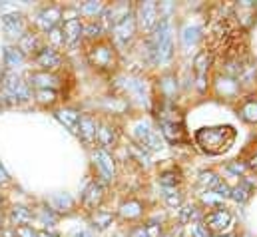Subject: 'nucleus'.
Returning <instances> with one entry per match:
<instances>
[{"instance_id": "obj_22", "label": "nucleus", "mask_w": 257, "mask_h": 237, "mask_svg": "<svg viewBox=\"0 0 257 237\" xmlns=\"http://www.w3.org/2000/svg\"><path fill=\"white\" fill-rule=\"evenodd\" d=\"M18 50L22 54H36L40 50V44H38V36L34 32H24L18 40Z\"/></svg>"}, {"instance_id": "obj_28", "label": "nucleus", "mask_w": 257, "mask_h": 237, "mask_svg": "<svg viewBox=\"0 0 257 237\" xmlns=\"http://www.w3.org/2000/svg\"><path fill=\"white\" fill-rule=\"evenodd\" d=\"M90 223H92V227H94L96 231H104V229H108V227L114 223V215L108 213V211H96V213L90 217Z\"/></svg>"}, {"instance_id": "obj_30", "label": "nucleus", "mask_w": 257, "mask_h": 237, "mask_svg": "<svg viewBox=\"0 0 257 237\" xmlns=\"http://www.w3.org/2000/svg\"><path fill=\"white\" fill-rule=\"evenodd\" d=\"M251 191H253V189L241 181V183H237V185L231 189V195H229V197H231V199H235L237 203H245V201L251 197Z\"/></svg>"}, {"instance_id": "obj_38", "label": "nucleus", "mask_w": 257, "mask_h": 237, "mask_svg": "<svg viewBox=\"0 0 257 237\" xmlns=\"http://www.w3.org/2000/svg\"><path fill=\"white\" fill-rule=\"evenodd\" d=\"M82 34L88 36V38H100V34H102V26H100L96 20H92L90 24L84 26V32H82Z\"/></svg>"}, {"instance_id": "obj_17", "label": "nucleus", "mask_w": 257, "mask_h": 237, "mask_svg": "<svg viewBox=\"0 0 257 237\" xmlns=\"http://www.w3.org/2000/svg\"><path fill=\"white\" fill-rule=\"evenodd\" d=\"M160 130H162V136H164L170 144H184V142H186V130H184V124H176V122H160Z\"/></svg>"}, {"instance_id": "obj_8", "label": "nucleus", "mask_w": 257, "mask_h": 237, "mask_svg": "<svg viewBox=\"0 0 257 237\" xmlns=\"http://www.w3.org/2000/svg\"><path fill=\"white\" fill-rule=\"evenodd\" d=\"M2 88H4V94H6L8 98H12L14 102H26V100L30 98V90H28L26 82H22L16 74L6 76Z\"/></svg>"}, {"instance_id": "obj_13", "label": "nucleus", "mask_w": 257, "mask_h": 237, "mask_svg": "<svg viewBox=\"0 0 257 237\" xmlns=\"http://www.w3.org/2000/svg\"><path fill=\"white\" fill-rule=\"evenodd\" d=\"M94 162H96L98 170L102 172V176L108 179V181L116 178V162H114V158H112L110 152H104L100 148L94 150Z\"/></svg>"}, {"instance_id": "obj_3", "label": "nucleus", "mask_w": 257, "mask_h": 237, "mask_svg": "<svg viewBox=\"0 0 257 237\" xmlns=\"http://www.w3.org/2000/svg\"><path fill=\"white\" fill-rule=\"evenodd\" d=\"M88 62L100 72H114L118 66V52L116 46L108 40H98L88 50Z\"/></svg>"}, {"instance_id": "obj_31", "label": "nucleus", "mask_w": 257, "mask_h": 237, "mask_svg": "<svg viewBox=\"0 0 257 237\" xmlns=\"http://www.w3.org/2000/svg\"><path fill=\"white\" fill-rule=\"evenodd\" d=\"M164 199H166V203H168L170 207H176V209H180V207L184 205V195H182V191L176 189V187H168L166 193H164Z\"/></svg>"}, {"instance_id": "obj_19", "label": "nucleus", "mask_w": 257, "mask_h": 237, "mask_svg": "<svg viewBox=\"0 0 257 237\" xmlns=\"http://www.w3.org/2000/svg\"><path fill=\"white\" fill-rule=\"evenodd\" d=\"M118 213H120V217L126 219V221H136V219H140V217L144 215V203L138 201V199H128V201H124V203L120 205Z\"/></svg>"}, {"instance_id": "obj_14", "label": "nucleus", "mask_w": 257, "mask_h": 237, "mask_svg": "<svg viewBox=\"0 0 257 237\" xmlns=\"http://www.w3.org/2000/svg\"><path fill=\"white\" fill-rule=\"evenodd\" d=\"M102 201H104V187L100 185V183H90L88 185V189L84 191V195H82V205L88 209V211H96L100 205H102Z\"/></svg>"}, {"instance_id": "obj_11", "label": "nucleus", "mask_w": 257, "mask_h": 237, "mask_svg": "<svg viewBox=\"0 0 257 237\" xmlns=\"http://www.w3.org/2000/svg\"><path fill=\"white\" fill-rule=\"evenodd\" d=\"M82 32H84V24L80 18L74 16V18H66L62 22V38H64V44L68 48H72L80 42V38L84 36Z\"/></svg>"}, {"instance_id": "obj_4", "label": "nucleus", "mask_w": 257, "mask_h": 237, "mask_svg": "<svg viewBox=\"0 0 257 237\" xmlns=\"http://www.w3.org/2000/svg\"><path fill=\"white\" fill-rule=\"evenodd\" d=\"M136 24L138 28L142 30L144 36H152L158 22H160V4L154 2V0H148V2H142L138 6V14H136Z\"/></svg>"}, {"instance_id": "obj_42", "label": "nucleus", "mask_w": 257, "mask_h": 237, "mask_svg": "<svg viewBox=\"0 0 257 237\" xmlns=\"http://www.w3.org/2000/svg\"><path fill=\"white\" fill-rule=\"evenodd\" d=\"M144 229H146V235L148 237H162V225H160V223H154V221H152V223H148Z\"/></svg>"}, {"instance_id": "obj_47", "label": "nucleus", "mask_w": 257, "mask_h": 237, "mask_svg": "<svg viewBox=\"0 0 257 237\" xmlns=\"http://www.w3.org/2000/svg\"><path fill=\"white\" fill-rule=\"evenodd\" d=\"M72 237H94V233L90 231V229H76Z\"/></svg>"}, {"instance_id": "obj_24", "label": "nucleus", "mask_w": 257, "mask_h": 237, "mask_svg": "<svg viewBox=\"0 0 257 237\" xmlns=\"http://www.w3.org/2000/svg\"><path fill=\"white\" fill-rule=\"evenodd\" d=\"M56 82H58V78L48 72H36L30 76V84L36 86L38 90H52V86H56Z\"/></svg>"}, {"instance_id": "obj_51", "label": "nucleus", "mask_w": 257, "mask_h": 237, "mask_svg": "<svg viewBox=\"0 0 257 237\" xmlns=\"http://www.w3.org/2000/svg\"><path fill=\"white\" fill-rule=\"evenodd\" d=\"M217 237H235V235H233V233H219Z\"/></svg>"}, {"instance_id": "obj_36", "label": "nucleus", "mask_w": 257, "mask_h": 237, "mask_svg": "<svg viewBox=\"0 0 257 237\" xmlns=\"http://www.w3.org/2000/svg\"><path fill=\"white\" fill-rule=\"evenodd\" d=\"M36 100L42 106H52L58 100V94L54 90H36Z\"/></svg>"}, {"instance_id": "obj_44", "label": "nucleus", "mask_w": 257, "mask_h": 237, "mask_svg": "<svg viewBox=\"0 0 257 237\" xmlns=\"http://www.w3.org/2000/svg\"><path fill=\"white\" fill-rule=\"evenodd\" d=\"M195 34H197V28H186L184 30V42L186 44H190V42H195Z\"/></svg>"}, {"instance_id": "obj_1", "label": "nucleus", "mask_w": 257, "mask_h": 237, "mask_svg": "<svg viewBox=\"0 0 257 237\" xmlns=\"http://www.w3.org/2000/svg\"><path fill=\"white\" fill-rule=\"evenodd\" d=\"M235 138H237V132L233 130V126H227V124L199 128L193 134V140H195L197 148L203 154H207V156H221V154H225L233 146Z\"/></svg>"}, {"instance_id": "obj_26", "label": "nucleus", "mask_w": 257, "mask_h": 237, "mask_svg": "<svg viewBox=\"0 0 257 237\" xmlns=\"http://www.w3.org/2000/svg\"><path fill=\"white\" fill-rule=\"evenodd\" d=\"M32 217H34L32 209H28V207H24V205H16V207H12V211H10V221L16 223L18 227L28 225V223L32 221Z\"/></svg>"}, {"instance_id": "obj_35", "label": "nucleus", "mask_w": 257, "mask_h": 237, "mask_svg": "<svg viewBox=\"0 0 257 237\" xmlns=\"http://www.w3.org/2000/svg\"><path fill=\"white\" fill-rule=\"evenodd\" d=\"M102 10H104L102 2H94V0L84 2V4H82V8H80V12H82L84 16H92V18H96V14H100Z\"/></svg>"}, {"instance_id": "obj_16", "label": "nucleus", "mask_w": 257, "mask_h": 237, "mask_svg": "<svg viewBox=\"0 0 257 237\" xmlns=\"http://www.w3.org/2000/svg\"><path fill=\"white\" fill-rule=\"evenodd\" d=\"M2 28L10 38H20L24 34V18L18 12L4 14L2 16Z\"/></svg>"}, {"instance_id": "obj_49", "label": "nucleus", "mask_w": 257, "mask_h": 237, "mask_svg": "<svg viewBox=\"0 0 257 237\" xmlns=\"http://www.w3.org/2000/svg\"><path fill=\"white\" fill-rule=\"evenodd\" d=\"M36 237H60V235H58V233H52V231H46V229H44V231H38V233H36Z\"/></svg>"}, {"instance_id": "obj_32", "label": "nucleus", "mask_w": 257, "mask_h": 237, "mask_svg": "<svg viewBox=\"0 0 257 237\" xmlns=\"http://www.w3.org/2000/svg\"><path fill=\"white\" fill-rule=\"evenodd\" d=\"M219 183H221V179L217 178V174H213V172H201L199 174V185L205 187L207 191H213Z\"/></svg>"}, {"instance_id": "obj_25", "label": "nucleus", "mask_w": 257, "mask_h": 237, "mask_svg": "<svg viewBox=\"0 0 257 237\" xmlns=\"http://www.w3.org/2000/svg\"><path fill=\"white\" fill-rule=\"evenodd\" d=\"M239 116L247 124H257V98H243L239 106Z\"/></svg>"}, {"instance_id": "obj_33", "label": "nucleus", "mask_w": 257, "mask_h": 237, "mask_svg": "<svg viewBox=\"0 0 257 237\" xmlns=\"http://www.w3.org/2000/svg\"><path fill=\"white\" fill-rule=\"evenodd\" d=\"M52 203H54V211H70L74 207V201L70 195L66 193H58L52 197Z\"/></svg>"}, {"instance_id": "obj_37", "label": "nucleus", "mask_w": 257, "mask_h": 237, "mask_svg": "<svg viewBox=\"0 0 257 237\" xmlns=\"http://www.w3.org/2000/svg\"><path fill=\"white\" fill-rule=\"evenodd\" d=\"M130 152L138 158V162L140 164H144V166H148V162H150V156H148V150H144L142 146H138V144H130Z\"/></svg>"}, {"instance_id": "obj_5", "label": "nucleus", "mask_w": 257, "mask_h": 237, "mask_svg": "<svg viewBox=\"0 0 257 237\" xmlns=\"http://www.w3.org/2000/svg\"><path fill=\"white\" fill-rule=\"evenodd\" d=\"M134 136H136V144L142 146L148 152H158L164 148V140L160 136V132H156L150 124L146 122H138L134 126Z\"/></svg>"}, {"instance_id": "obj_7", "label": "nucleus", "mask_w": 257, "mask_h": 237, "mask_svg": "<svg viewBox=\"0 0 257 237\" xmlns=\"http://www.w3.org/2000/svg\"><path fill=\"white\" fill-rule=\"evenodd\" d=\"M231 223H233V217L223 207H217V209L205 213V217H203V225L209 229V233L211 231L213 233H223V231H227L231 227Z\"/></svg>"}, {"instance_id": "obj_21", "label": "nucleus", "mask_w": 257, "mask_h": 237, "mask_svg": "<svg viewBox=\"0 0 257 237\" xmlns=\"http://www.w3.org/2000/svg\"><path fill=\"white\" fill-rule=\"evenodd\" d=\"M217 90L225 98H235L239 92V82H237V78H231V76H223V78L219 76L217 78Z\"/></svg>"}, {"instance_id": "obj_2", "label": "nucleus", "mask_w": 257, "mask_h": 237, "mask_svg": "<svg viewBox=\"0 0 257 237\" xmlns=\"http://www.w3.org/2000/svg\"><path fill=\"white\" fill-rule=\"evenodd\" d=\"M156 62L168 64L174 56V34H172V20L170 18H160L154 34L150 36Z\"/></svg>"}, {"instance_id": "obj_34", "label": "nucleus", "mask_w": 257, "mask_h": 237, "mask_svg": "<svg viewBox=\"0 0 257 237\" xmlns=\"http://www.w3.org/2000/svg\"><path fill=\"white\" fill-rule=\"evenodd\" d=\"M4 58H6V66L16 68V66H20L24 62V54L18 48H6L4 50Z\"/></svg>"}, {"instance_id": "obj_43", "label": "nucleus", "mask_w": 257, "mask_h": 237, "mask_svg": "<svg viewBox=\"0 0 257 237\" xmlns=\"http://www.w3.org/2000/svg\"><path fill=\"white\" fill-rule=\"evenodd\" d=\"M14 231H16V237H36L38 231H34L32 227H28V225H22V227H14Z\"/></svg>"}, {"instance_id": "obj_6", "label": "nucleus", "mask_w": 257, "mask_h": 237, "mask_svg": "<svg viewBox=\"0 0 257 237\" xmlns=\"http://www.w3.org/2000/svg\"><path fill=\"white\" fill-rule=\"evenodd\" d=\"M136 28H138V24H136V16L128 12L126 16H122L120 20H116L114 24H112V38H114V44H118V46H128L130 42L134 40V36H136Z\"/></svg>"}, {"instance_id": "obj_48", "label": "nucleus", "mask_w": 257, "mask_h": 237, "mask_svg": "<svg viewBox=\"0 0 257 237\" xmlns=\"http://www.w3.org/2000/svg\"><path fill=\"white\" fill-rule=\"evenodd\" d=\"M130 237H148V235H146V229L144 227H134L130 231Z\"/></svg>"}, {"instance_id": "obj_9", "label": "nucleus", "mask_w": 257, "mask_h": 237, "mask_svg": "<svg viewBox=\"0 0 257 237\" xmlns=\"http://www.w3.org/2000/svg\"><path fill=\"white\" fill-rule=\"evenodd\" d=\"M98 128H100L98 120L94 118V116H90V114H84V116H80L78 134H76V136H78L86 146H94L96 140H98Z\"/></svg>"}, {"instance_id": "obj_10", "label": "nucleus", "mask_w": 257, "mask_h": 237, "mask_svg": "<svg viewBox=\"0 0 257 237\" xmlns=\"http://www.w3.org/2000/svg\"><path fill=\"white\" fill-rule=\"evenodd\" d=\"M211 62H213V56H211V52L205 48V50H201L195 60H193V72H195V76H197V88L203 92L205 88H207V72H209V68H211Z\"/></svg>"}, {"instance_id": "obj_39", "label": "nucleus", "mask_w": 257, "mask_h": 237, "mask_svg": "<svg viewBox=\"0 0 257 237\" xmlns=\"http://www.w3.org/2000/svg\"><path fill=\"white\" fill-rule=\"evenodd\" d=\"M201 201L207 203V205H213V207L217 209V207H221V201H223V199H221L215 191H205V193L201 195Z\"/></svg>"}, {"instance_id": "obj_12", "label": "nucleus", "mask_w": 257, "mask_h": 237, "mask_svg": "<svg viewBox=\"0 0 257 237\" xmlns=\"http://www.w3.org/2000/svg\"><path fill=\"white\" fill-rule=\"evenodd\" d=\"M34 62L42 68V72H48V70H56L62 66V54L54 48H40L36 54H34Z\"/></svg>"}, {"instance_id": "obj_23", "label": "nucleus", "mask_w": 257, "mask_h": 237, "mask_svg": "<svg viewBox=\"0 0 257 237\" xmlns=\"http://www.w3.org/2000/svg\"><path fill=\"white\" fill-rule=\"evenodd\" d=\"M56 118L64 124L66 128L72 132V134H78V124H80V112L76 110H70V108H64V110H58L56 112Z\"/></svg>"}, {"instance_id": "obj_52", "label": "nucleus", "mask_w": 257, "mask_h": 237, "mask_svg": "<svg viewBox=\"0 0 257 237\" xmlns=\"http://www.w3.org/2000/svg\"><path fill=\"white\" fill-rule=\"evenodd\" d=\"M0 227H2V215H0Z\"/></svg>"}, {"instance_id": "obj_41", "label": "nucleus", "mask_w": 257, "mask_h": 237, "mask_svg": "<svg viewBox=\"0 0 257 237\" xmlns=\"http://www.w3.org/2000/svg\"><path fill=\"white\" fill-rule=\"evenodd\" d=\"M40 219H42V223L46 225H54L56 223V213H54V209H48V207H42L40 209Z\"/></svg>"}, {"instance_id": "obj_45", "label": "nucleus", "mask_w": 257, "mask_h": 237, "mask_svg": "<svg viewBox=\"0 0 257 237\" xmlns=\"http://www.w3.org/2000/svg\"><path fill=\"white\" fill-rule=\"evenodd\" d=\"M245 168H247L245 164H237V162H235V164H229V170H231V172H235L237 176H243Z\"/></svg>"}, {"instance_id": "obj_40", "label": "nucleus", "mask_w": 257, "mask_h": 237, "mask_svg": "<svg viewBox=\"0 0 257 237\" xmlns=\"http://www.w3.org/2000/svg\"><path fill=\"white\" fill-rule=\"evenodd\" d=\"M190 237H211V233H209V229L203 225V223H192L190 225Z\"/></svg>"}, {"instance_id": "obj_20", "label": "nucleus", "mask_w": 257, "mask_h": 237, "mask_svg": "<svg viewBox=\"0 0 257 237\" xmlns=\"http://www.w3.org/2000/svg\"><path fill=\"white\" fill-rule=\"evenodd\" d=\"M122 86L126 88V92H128L130 96H134L142 104H148V92H146V84L142 80H138V78H126Z\"/></svg>"}, {"instance_id": "obj_18", "label": "nucleus", "mask_w": 257, "mask_h": 237, "mask_svg": "<svg viewBox=\"0 0 257 237\" xmlns=\"http://www.w3.org/2000/svg\"><path fill=\"white\" fill-rule=\"evenodd\" d=\"M98 144H100V150H104V152L114 150L118 146V132L114 130V126L100 124V128H98Z\"/></svg>"}, {"instance_id": "obj_29", "label": "nucleus", "mask_w": 257, "mask_h": 237, "mask_svg": "<svg viewBox=\"0 0 257 237\" xmlns=\"http://www.w3.org/2000/svg\"><path fill=\"white\" fill-rule=\"evenodd\" d=\"M199 217V211H197V207L192 205V203H184L180 209H178V221L182 223V225H190V223H195V219Z\"/></svg>"}, {"instance_id": "obj_15", "label": "nucleus", "mask_w": 257, "mask_h": 237, "mask_svg": "<svg viewBox=\"0 0 257 237\" xmlns=\"http://www.w3.org/2000/svg\"><path fill=\"white\" fill-rule=\"evenodd\" d=\"M60 8L58 6H48V8H44L40 14H38V18H36V24H38V28L42 30V32H50V30H54L56 28V24L60 22Z\"/></svg>"}, {"instance_id": "obj_46", "label": "nucleus", "mask_w": 257, "mask_h": 237, "mask_svg": "<svg viewBox=\"0 0 257 237\" xmlns=\"http://www.w3.org/2000/svg\"><path fill=\"white\" fill-rule=\"evenodd\" d=\"M245 166H247L249 170H253V172L257 174V150L249 156V158H247V164H245Z\"/></svg>"}, {"instance_id": "obj_27", "label": "nucleus", "mask_w": 257, "mask_h": 237, "mask_svg": "<svg viewBox=\"0 0 257 237\" xmlns=\"http://www.w3.org/2000/svg\"><path fill=\"white\" fill-rule=\"evenodd\" d=\"M184 181V176L178 168H170V170H162L160 172V183L168 189V187H178Z\"/></svg>"}, {"instance_id": "obj_50", "label": "nucleus", "mask_w": 257, "mask_h": 237, "mask_svg": "<svg viewBox=\"0 0 257 237\" xmlns=\"http://www.w3.org/2000/svg\"><path fill=\"white\" fill-rule=\"evenodd\" d=\"M0 183H8V174L2 170V166H0Z\"/></svg>"}]
</instances>
